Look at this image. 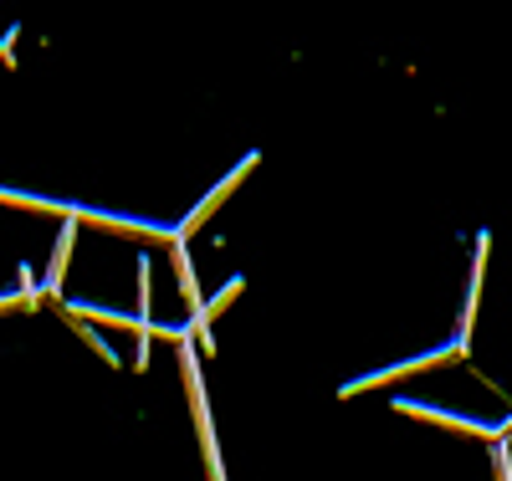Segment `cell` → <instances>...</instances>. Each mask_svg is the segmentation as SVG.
Here are the masks:
<instances>
[{
    "mask_svg": "<svg viewBox=\"0 0 512 481\" xmlns=\"http://www.w3.org/2000/svg\"><path fill=\"white\" fill-rule=\"evenodd\" d=\"M502 435H512V420H507V425H502Z\"/></svg>",
    "mask_w": 512,
    "mask_h": 481,
    "instance_id": "obj_8",
    "label": "cell"
},
{
    "mask_svg": "<svg viewBox=\"0 0 512 481\" xmlns=\"http://www.w3.org/2000/svg\"><path fill=\"white\" fill-rule=\"evenodd\" d=\"M251 164H256V154H246V159H241V164H236V169H231V174H226V180H221V185H216V190H210V195H205V200H200V205H195V210H190V221H185V226H180V231H175V236H180V241H185V236H190V231H200V226H205V215H210V210H216V205H221V200H226V195H231V190H236V185H241V180H246V174H251Z\"/></svg>",
    "mask_w": 512,
    "mask_h": 481,
    "instance_id": "obj_4",
    "label": "cell"
},
{
    "mask_svg": "<svg viewBox=\"0 0 512 481\" xmlns=\"http://www.w3.org/2000/svg\"><path fill=\"white\" fill-rule=\"evenodd\" d=\"M180 369H185L190 400H195V430H200V446H205L210 481H226V471H221V451H216V425H210V405H205V389H200V364H195V348H190V343H185V354H180Z\"/></svg>",
    "mask_w": 512,
    "mask_h": 481,
    "instance_id": "obj_1",
    "label": "cell"
},
{
    "mask_svg": "<svg viewBox=\"0 0 512 481\" xmlns=\"http://www.w3.org/2000/svg\"><path fill=\"white\" fill-rule=\"evenodd\" d=\"M461 348H466V343H446V348H436V354H420V359H405V364H395V369H374V374H364V379L344 384V395H364V389H374V384H390V379H405V374H420V369H436V364H451V359H461Z\"/></svg>",
    "mask_w": 512,
    "mask_h": 481,
    "instance_id": "obj_2",
    "label": "cell"
},
{
    "mask_svg": "<svg viewBox=\"0 0 512 481\" xmlns=\"http://www.w3.org/2000/svg\"><path fill=\"white\" fill-rule=\"evenodd\" d=\"M400 415H415V420H436V425H451V430H466V435H487V441H502V425H487V420H466V415H451V410H436V405H415V400H395Z\"/></svg>",
    "mask_w": 512,
    "mask_h": 481,
    "instance_id": "obj_3",
    "label": "cell"
},
{
    "mask_svg": "<svg viewBox=\"0 0 512 481\" xmlns=\"http://www.w3.org/2000/svg\"><path fill=\"white\" fill-rule=\"evenodd\" d=\"M72 241H77V221H67V231L57 236V251H52V272H47V287H41V292H57V287H62V272H67V261H72Z\"/></svg>",
    "mask_w": 512,
    "mask_h": 481,
    "instance_id": "obj_5",
    "label": "cell"
},
{
    "mask_svg": "<svg viewBox=\"0 0 512 481\" xmlns=\"http://www.w3.org/2000/svg\"><path fill=\"white\" fill-rule=\"evenodd\" d=\"M497 481H512V466H507V451H502V441H497Z\"/></svg>",
    "mask_w": 512,
    "mask_h": 481,
    "instance_id": "obj_7",
    "label": "cell"
},
{
    "mask_svg": "<svg viewBox=\"0 0 512 481\" xmlns=\"http://www.w3.org/2000/svg\"><path fill=\"white\" fill-rule=\"evenodd\" d=\"M72 323H77V333H82V343H88V348H98V354H103L108 364H118V354H113V348H108V343H103V338H98L93 328H82V318H72Z\"/></svg>",
    "mask_w": 512,
    "mask_h": 481,
    "instance_id": "obj_6",
    "label": "cell"
}]
</instances>
